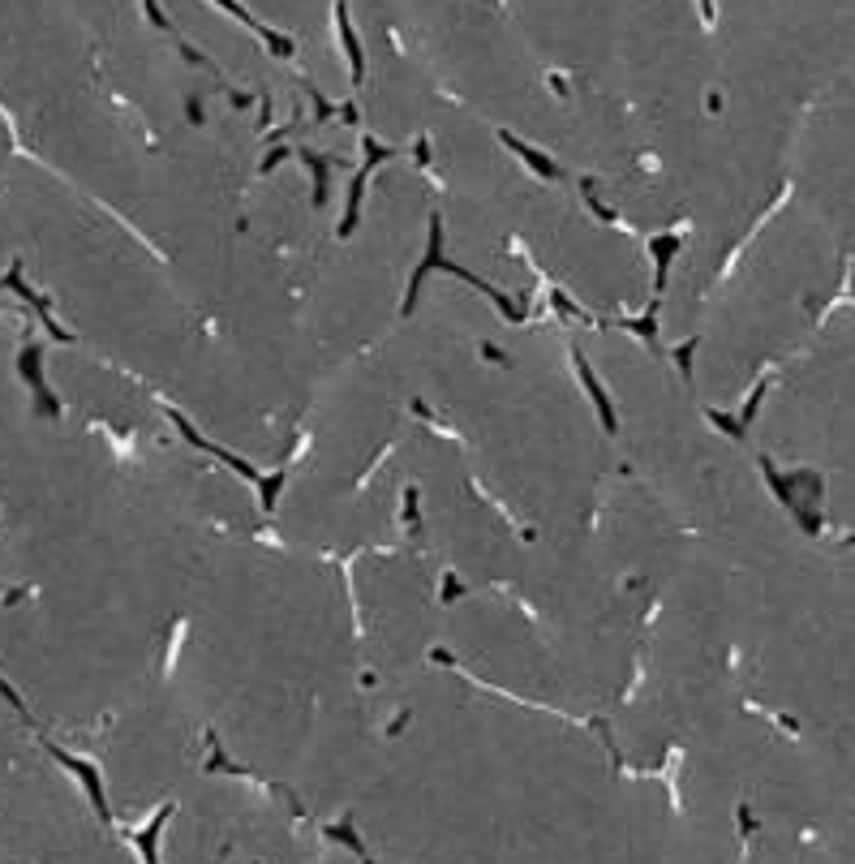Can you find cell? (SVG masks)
Listing matches in <instances>:
<instances>
[{"label":"cell","mask_w":855,"mask_h":864,"mask_svg":"<svg viewBox=\"0 0 855 864\" xmlns=\"http://www.w3.org/2000/svg\"><path fill=\"white\" fill-rule=\"evenodd\" d=\"M692 349H697V340L679 344V370H684V379H692Z\"/></svg>","instance_id":"11"},{"label":"cell","mask_w":855,"mask_h":864,"mask_svg":"<svg viewBox=\"0 0 855 864\" xmlns=\"http://www.w3.org/2000/svg\"><path fill=\"white\" fill-rule=\"evenodd\" d=\"M430 271H447V276H456V280H469L473 288H482V293H486L490 301H495V306H499V310H503L512 323H520V319H525V306H516V301H507V297L499 293V288H490L486 280H477L469 267H456V263H447V258H443V224H439V215H434V220H430V250H426V263L417 267V271H413V280H409V297H404V314H413L417 297H422V280L430 276Z\"/></svg>","instance_id":"1"},{"label":"cell","mask_w":855,"mask_h":864,"mask_svg":"<svg viewBox=\"0 0 855 864\" xmlns=\"http://www.w3.org/2000/svg\"><path fill=\"white\" fill-rule=\"evenodd\" d=\"M0 288H13V293H18V297H26V301H31V306H35V314H39V319L48 323V331H52V336H56V340H69V331H61V323L52 319L48 301H43V297L35 293V288H26V280H22V258H13V267H9V276L0 280Z\"/></svg>","instance_id":"4"},{"label":"cell","mask_w":855,"mask_h":864,"mask_svg":"<svg viewBox=\"0 0 855 864\" xmlns=\"http://www.w3.org/2000/svg\"><path fill=\"white\" fill-rule=\"evenodd\" d=\"M649 246H654V258H658V288H662L666 284V267H671V258L679 250V237H654Z\"/></svg>","instance_id":"10"},{"label":"cell","mask_w":855,"mask_h":864,"mask_svg":"<svg viewBox=\"0 0 855 864\" xmlns=\"http://www.w3.org/2000/svg\"><path fill=\"white\" fill-rule=\"evenodd\" d=\"M499 138H503V142H507V147H512V151H516V155H520V160H525V164H529L533 172H538V177H546V181H555V177H563V168H559V164H550V155H542V151H533V147H525V142H520V138H512V134H499Z\"/></svg>","instance_id":"7"},{"label":"cell","mask_w":855,"mask_h":864,"mask_svg":"<svg viewBox=\"0 0 855 864\" xmlns=\"http://www.w3.org/2000/svg\"><path fill=\"white\" fill-rule=\"evenodd\" d=\"M340 39H344V52H349V65H353V86H361L366 78V56H361V43L353 35V22H349V9L340 5Z\"/></svg>","instance_id":"9"},{"label":"cell","mask_w":855,"mask_h":864,"mask_svg":"<svg viewBox=\"0 0 855 864\" xmlns=\"http://www.w3.org/2000/svg\"><path fill=\"white\" fill-rule=\"evenodd\" d=\"M0 697H5V701L13 705V710H22V714H26V705H22V697H18V693H13V688H9L5 680H0Z\"/></svg>","instance_id":"12"},{"label":"cell","mask_w":855,"mask_h":864,"mask_svg":"<svg viewBox=\"0 0 855 864\" xmlns=\"http://www.w3.org/2000/svg\"><path fill=\"white\" fill-rule=\"evenodd\" d=\"M52 757H56V761H65V766H69V770H74V774H78V779H82V787H86V791H91V800H95V809H99V817H108V800H104V791H99V770H95V766H86V761H78V757H69V753H61V748H56V744H52Z\"/></svg>","instance_id":"6"},{"label":"cell","mask_w":855,"mask_h":864,"mask_svg":"<svg viewBox=\"0 0 855 864\" xmlns=\"http://www.w3.org/2000/svg\"><path fill=\"white\" fill-rule=\"evenodd\" d=\"M215 5H220V9H228V13H237V18H241L245 26H250V31H254V35H263V43H271V48H275V52H280V56H288V52H293V43H288L284 35H275V31H267V26H263V22H254V18H250V13H245V9L237 5V0H215Z\"/></svg>","instance_id":"8"},{"label":"cell","mask_w":855,"mask_h":864,"mask_svg":"<svg viewBox=\"0 0 855 864\" xmlns=\"http://www.w3.org/2000/svg\"><path fill=\"white\" fill-rule=\"evenodd\" d=\"M361 151H366V168H361L357 177H353V190H349V211H344V224H340V233H344V237H349L353 228H357L361 198H366V177H370V172L379 168L383 160H391V155H396L391 147H383V142H374V138H361Z\"/></svg>","instance_id":"2"},{"label":"cell","mask_w":855,"mask_h":864,"mask_svg":"<svg viewBox=\"0 0 855 864\" xmlns=\"http://www.w3.org/2000/svg\"><path fill=\"white\" fill-rule=\"evenodd\" d=\"M43 349L39 344H26L22 349V357H18V370H22V379L35 387V396H39V409L43 413H61V400H56L52 392H48V383H43Z\"/></svg>","instance_id":"3"},{"label":"cell","mask_w":855,"mask_h":864,"mask_svg":"<svg viewBox=\"0 0 855 864\" xmlns=\"http://www.w3.org/2000/svg\"><path fill=\"white\" fill-rule=\"evenodd\" d=\"M576 374H581V383H585V392H589V400H593V409H598V417H602L606 435H615V405H611V396H606V387L598 383L593 366L585 362V353H576Z\"/></svg>","instance_id":"5"}]
</instances>
